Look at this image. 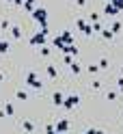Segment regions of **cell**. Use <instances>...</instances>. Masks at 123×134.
<instances>
[{"instance_id":"obj_1","label":"cell","mask_w":123,"mask_h":134,"mask_svg":"<svg viewBox=\"0 0 123 134\" xmlns=\"http://www.w3.org/2000/svg\"><path fill=\"white\" fill-rule=\"evenodd\" d=\"M52 43H54V48H61L63 52H65L69 46H73V43H71V32H69V30H65L63 35H58V37L52 41Z\"/></svg>"},{"instance_id":"obj_2","label":"cell","mask_w":123,"mask_h":134,"mask_svg":"<svg viewBox=\"0 0 123 134\" xmlns=\"http://www.w3.org/2000/svg\"><path fill=\"white\" fill-rule=\"evenodd\" d=\"M32 18H35L39 24H41V28H48V11L45 9H41V7H39V9H32Z\"/></svg>"},{"instance_id":"obj_3","label":"cell","mask_w":123,"mask_h":134,"mask_svg":"<svg viewBox=\"0 0 123 134\" xmlns=\"http://www.w3.org/2000/svg\"><path fill=\"white\" fill-rule=\"evenodd\" d=\"M45 41H48V28H45V30L41 28L37 35H32V37H30V46H39V48H41Z\"/></svg>"},{"instance_id":"obj_4","label":"cell","mask_w":123,"mask_h":134,"mask_svg":"<svg viewBox=\"0 0 123 134\" xmlns=\"http://www.w3.org/2000/svg\"><path fill=\"white\" fill-rule=\"evenodd\" d=\"M26 85L32 87V89H43V82H39V80H37V74H35V71L26 74Z\"/></svg>"},{"instance_id":"obj_5","label":"cell","mask_w":123,"mask_h":134,"mask_svg":"<svg viewBox=\"0 0 123 134\" xmlns=\"http://www.w3.org/2000/svg\"><path fill=\"white\" fill-rule=\"evenodd\" d=\"M78 104H80V97H78V95H69V97H65V99H63V106L67 108V110L76 108Z\"/></svg>"},{"instance_id":"obj_6","label":"cell","mask_w":123,"mask_h":134,"mask_svg":"<svg viewBox=\"0 0 123 134\" xmlns=\"http://www.w3.org/2000/svg\"><path fill=\"white\" fill-rule=\"evenodd\" d=\"M54 130L58 132V134H65L69 130V121L67 119H61V121H56V125H54Z\"/></svg>"},{"instance_id":"obj_7","label":"cell","mask_w":123,"mask_h":134,"mask_svg":"<svg viewBox=\"0 0 123 134\" xmlns=\"http://www.w3.org/2000/svg\"><path fill=\"white\" fill-rule=\"evenodd\" d=\"M78 28H80L82 32H84V35H91V32H93V28L89 26V24H86L84 20H78Z\"/></svg>"},{"instance_id":"obj_8","label":"cell","mask_w":123,"mask_h":134,"mask_svg":"<svg viewBox=\"0 0 123 134\" xmlns=\"http://www.w3.org/2000/svg\"><path fill=\"white\" fill-rule=\"evenodd\" d=\"M104 13H106V15H117V13H119V9H117V7H114L112 2H108V4H106V9H104Z\"/></svg>"},{"instance_id":"obj_9","label":"cell","mask_w":123,"mask_h":134,"mask_svg":"<svg viewBox=\"0 0 123 134\" xmlns=\"http://www.w3.org/2000/svg\"><path fill=\"white\" fill-rule=\"evenodd\" d=\"M63 99H65L63 93H54V95H52V104H54V106H63Z\"/></svg>"},{"instance_id":"obj_10","label":"cell","mask_w":123,"mask_h":134,"mask_svg":"<svg viewBox=\"0 0 123 134\" xmlns=\"http://www.w3.org/2000/svg\"><path fill=\"white\" fill-rule=\"evenodd\" d=\"M45 71H48V76H50L52 80L58 76V71H56V67H54V65H48V67H45Z\"/></svg>"},{"instance_id":"obj_11","label":"cell","mask_w":123,"mask_h":134,"mask_svg":"<svg viewBox=\"0 0 123 134\" xmlns=\"http://www.w3.org/2000/svg\"><path fill=\"white\" fill-rule=\"evenodd\" d=\"M11 50V46H9V41H0V54H7Z\"/></svg>"},{"instance_id":"obj_12","label":"cell","mask_w":123,"mask_h":134,"mask_svg":"<svg viewBox=\"0 0 123 134\" xmlns=\"http://www.w3.org/2000/svg\"><path fill=\"white\" fill-rule=\"evenodd\" d=\"M11 35H13V39H22V30H20V26H11Z\"/></svg>"},{"instance_id":"obj_13","label":"cell","mask_w":123,"mask_h":134,"mask_svg":"<svg viewBox=\"0 0 123 134\" xmlns=\"http://www.w3.org/2000/svg\"><path fill=\"white\" fill-rule=\"evenodd\" d=\"M69 65H71V71H73V74H80V71H82V67H80V63H78V61H71Z\"/></svg>"},{"instance_id":"obj_14","label":"cell","mask_w":123,"mask_h":134,"mask_svg":"<svg viewBox=\"0 0 123 134\" xmlns=\"http://www.w3.org/2000/svg\"><path fill=\"white\" fill-rule=\"evenodd\" d=\"M4 115H9V117H11V115H15V108H13V104H9V102L4 104Z\"/></svg>"},{"instance_id":"obj_15","label":"cell","mask_w":123,"mask_h":134,"mask_svg":"<svg viewBox=\"0 0 123 134\" xmlns=\"http://www.w3.org/2000/svg\"><path fill=\"white\" fill-rule=\"evenodd\" d=\"M22 128L26 130V132H32V130H35V125H32V121H24V123H22Z\"/></svg>"},{"instance_id":"obj_16","label":"cell","mask_w":123,"mask_h":134,"mask_svg":"<svg viewBox=\"0 0 123 134\" xmlns=\"http://www.w3.org/2000/svg\"><path fill=\"white\" fill-rule=\"evenodd\" d=\"M102 37H104V39H112L114 35H112V30H106V28H102Z\"/></svg>"},{"instance_id":"obj_17","label":"cell","mask_w":123,"mask_h":134,"mask_svg":"<svg viewBox=\"0 0 123 134\" xmlns=\"http://www.w3.org/2000/svg\"><path fill=\"white\" fill-rule=\"evenodd\" d=\"M110 30H112V35H117V32L121 30V22H114V24H112V28H110Z\"/></svg>"},{"instance_id":"obj_18","label":"cell","mask_w":123,"mask_h":134,"mask_svg":"<svg viewBox=\"0 0 123 134\" xmlns=\"http://www.w3.org/2000/svg\"><path fill=\"white\" fill-rule=\"evenodd\" d=\"M108 2H112V4H114V7H117V9H119V11L123 9V0H108Z\"/></svg>"},{"instance_id":"obj_19","label":"cell","mask_w":123,"mask_h":134,"mask_svg":"<svg viewBox=\"0 0 123 134\" xmlns=\"http://www.w3.org/2000/svg\"><path fill=\"white\" fill-rule=\"evenodd\" d=\"M39 52H41V56H50V48L41 46V50H39Z\"/></svg>"},{"instance_id":"obj_20","label":"cell","mask_w":123,"mask_h":134,"mask_svg":"<svg viewBox=\"0 0 123 134\" xmlns=\"http://www.w3.org/2000/svg\"><path fill=\"white\" fill-rule=\"evenodd\" d=\"M97 67H99V69H106V67H108V58H102V61H99V65H97Z\"/></svg>"},{"instance_id":"obj_21","label":"cell","mask_w":123,"mask_h":134,"mask_svg":"<svg viewBox=\"0 0 123 134\" xmlns=\"http://www.w3.org/2000/svg\"><path fill=\"white\" fill-rule=\"evenodd\" d=\"M106 99H110V102L117 99V93H114V91H108V93H106Z\"/></svg>"},{"instance_id":"obj_22","label":"cell","mask_w":123,"mask_h":134,"mask_svg":"<svg viewBox=\"0 0 123 134\" xmlns=\"http://www.w3.org/2000/svg\"><path fill=\"white\" fill-rule=\"evenodd\" d=\"M17 99H28V93L26 91H17Z\"/></svg>"},{"instance_id":"obj_23","label":"cell","mask_w":123,"mask_h":134,"mask_svg":"<svg viewBox=\"0 0 123 134\" xmlns=\"http://www.w3.org/2000/svg\"><path fill=\"white\" fill-rule=\"evenodd\" d=\"M97 71H99V67H97V65H89V74H97Z\"/></svg>"},{"instance_id":"obj_24","label":"cell","mask_w":123,"mask_h":134,"mask_svg":"<svg viewBox=\"0 0 123 134\" xmlns=\"http://www.w3.org/2000/svg\"><path fill=\"white\" fill-rule=\"evenodd\" d=\"M86 134H104V132H102V130H95V128H89Z\"/></svg>"},{"instance_id":"obj_25","label":"cell","mask_w":123,"mask_h":134,"mask_svg":"<svg viewBox=\"0 0 123 134\" xmlns=\"http://www.w3.org/2000/svg\"><path fill=\"white\" fill-rule=\"evenodd\" d=\"M45 132H48V134H58V132L54 130V125H48V128H45Z\"/></svg>"},{"instance_id":"obj_26","label":"cell","mask_w":123,"mask_h":134,"mask_svg":"<svg viewBox=\"0 0 123 134\" xmlns=\"http://www.w3.org/2000/svg\"><path fill=\"white\" fill-rule=\"evenodd\" d=\"M117 85H119V91H121V93H123V76L117 80Z\"/></svg>"},{"instance_id":"obj_27","label":"cell","mask_w":123,"mask_h":134,"mask_svg":"<svg viewBox=\"0 0 123 134\" xmlns=\"http://www.w3.org/2000/svg\"><path fill=\"white\" fill-rule=\"evenodd\" d=\"M91 22H99V15H97V13H91Z\"/></svg>"},{"instance_id":"obj_28","label":"cell","mask_w":123,"mask_h":134,"mask_svg":"<svg viewBox=\"0 0 123 134\" xmlns=\"http://www.w3.org/2000/svg\"><path fill=\"white\" fill-rule=\"evenodd\" d=\"M76 2H78V7H84V4H86V0H76Z\"/></svg>"},{"instance_id":"obj_29","label":"cell","mask_w":123,"mask_h":134,"mask_svg":"<svg viewBox=\"0 0 123 134\" xmlns=\"http://www.w3.org/2000/svg\"><path fill=\"white\" fill-rule=\"evenodd\" d=\"M2 80H4V74H2V71H0V82H2Z\"/></svg>"},{"instance_id":"obj_30","label":"cell","mask_w":123,"mask_h":134,"mask_svg":"<svg viewBox=\"0 0 123 134\" xmlns=\"http://www.w3.org/2000/svg\"><path fill=\"white\" fill-rule=\"evenodd\" d=\"M121 76H123V67H121Z\"/></svg>"}]
</instances>
